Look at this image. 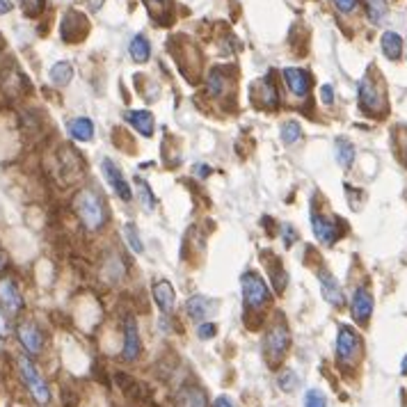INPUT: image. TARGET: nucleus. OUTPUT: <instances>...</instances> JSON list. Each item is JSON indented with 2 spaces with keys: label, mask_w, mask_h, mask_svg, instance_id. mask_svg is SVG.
I'll return each instance as SVG.
<instances>
[{
  "label": "nucleus",
  "mask_w": 407,
  "mask_h": 407,
  "mask_svg": "<svg viewBox=\"0 0 407 407\" xmlns=\"http://www.w3.org/2000/svg\"><path fill=\"white\" fill-rule=\"evenodd\" d=\"M73 206L80 222L87 226L90 231H97L106 224V204H103V197L94 190V188H83V190L75 195Z\"/></svg>",
  "instance_id": "obj_1"
},
{
  "label": "nucleus",
  "mask_w": 407,
  "mask_h": 407,
  "mask_svg": "<svg viewBox=\"0 0 407 407\" xmlns=\"http://www.w3.org/2000/svg\"><path fill=\"white\" fill-rule=\"evenodd\" d=\"M291 346V332L284 320L274 323L263 339V355H266V362L270 366H277L284 357H286V350Z\"/></svg>",
  "instance_id": "obj_2"
},
{
  "label": "nucleus",
  "mask_w": 407,
  "mask_h": 407,
  "mask_svg": "<svg viewBox=\"0 0 407 407\" xmlns=\"http://www.w3.org/2000/svg\"><path fill=\"white\" fill-rule=\"evenodd\" d=\"M18 373H21L23 384L28 387V391H30L35 403H40V405H49L51 403L49 384H46V380L40 375V371H37V366L30 362V357H25V355L18 357Z\"/></svg>",
  "instance_id": "obj_3"
},
{
  "label": "nucleus",
  "mask_w": 407,
  "mask_h": 407,
  "mask_svg": "<svg viewBox=\"0 0 407 407\" xmlns=\"http://www.w3.org/2000/svg\"><path fill=\"white\" fill-rule=\"evenodd\" d=\"M359 108L373 117L382 115V112L387 110V99H384L382 85L375 78H371L368 73L362 78V83H359Z\"/></svg>",
  "instance_id": "obj_4"
},
{
  "label": "nucleus",
  "mask_w": 407,
  "mask_h": 407,
  "mask_svg": "<svg viewBox=\"0 0 407 407\" xmlns=\"http://www.w3.org/2000/svg\"><path fill=\"white\" fill-rule=\"evenodd\" d=\"M362 357V336L350 325H341L336 334V359L344 366H355Z\"/></svg>",
  "instance_id": "obj_5"
},
{
  "label": "nucleus",
  "mask_w": 407,
  "mask_h": 407,
  "mask_svg": "<svg viewBox=\"0 0 407 407\" xmlns=\"http://www.w3.org/2000/svg\"><path fill=\"white\" fill-rule=\"evenodd\" d=\"M241 286L248 309H263L270 302V291L257 272H245L241 277Z\"/></svg>",
  "instance_id": "obj_6"
},
{
  "label": "nucleus",
  "mask_w": 407,
  "mask_h": 407,
  "mask_svg": "<svg viewBox=\"0 0 407 407\" xmlns=\"http://www.w3.org/2000/svg\"><path fill=\"white\" fill-rule=\"evenodd\" d=\"M311 231H314L316 238L323 245H334L341 238V226L318 211H311Z\"/></svg>",
  "instance_id": "obj_7"
},
{
  "label": "nucleus",
  "mask_w": 407,
  "mask_h": 407,
  "mask_svg": "<svg viewBox=\"0 0 407 407\" xmlns=\"http://www.w3.org/2000/svg\"><path fill=\"white\" fill-rule=\"evenodd\" d=\"M101 169H103V176H106V181L112 186V190L117 193V197H119L121 202H130V200H133V190H130L128 181L124 178V174H121V169L115 163H112L110 158H103Z\"/></svg>",
  "instance_id": "obj_8"
},
{
  "label": "nucleus",
  "mask_w": 407,
  "mask_h": 407,
  "mask_svg": "<svg viewBox=\"0 0 407 407\" xmlns=\"http://www.w3.org/2000/svg\"><path fill=\"white\" fill-rule=\"evenodd\" d=\"M350 311H353V318L359 325H366L373 316V296L366 286L355 288L353 298H350Z\"/></svg>",
  "instance_id": "obj_9"
},
{
  "label": "nucleus",
  "mask_w": 407,
  "mask_h": 407,
  "mask_svg": "<svg viewBox=\"0 0 407 407\" xmlns=\"http://www.w3.org/2000/svg\"><path fill=\"white\" fill-rule=\"evenodd\" d=\"M16 334H18V341H21V346L25 348L28 355H40L42 353L44 334H42V329L32 323V320H25V323L18 325Z\"/></svg>",
  "instance_id": "obj_10"
},
{
  "label": "nucleus",
  "mask_w": 407,
  "mask_h": 407,
  "mask_svg": "<svg viewBox=\"0 0 407 407\" xmlns=\"http://www.w3.org/2000/svg\"><path fill=\"white\" fill-rule=\"evenodd\" d=\"M142 353V341H140V332H138V323L133 318H126L124 325V346H121V357L126 362H135Z\"/></svg>",
  "instance_id": "obj_11"
},
{
  "label": "nucleus",
  "mask_w": 407,
  "mask_h": 407,
  "mask_svg": "<svg viewBox=\"0 0 407 407\" xmlns=\"http://www.w3.org/2000/svg\"><path fill=\"white\" fill-rule=\"evenodd\" d=\"M284 80H286L293 97H298V99H305L309 94V90H311V78H309V73L305 69L286 67V69H284Z\"/></svg>",
  "instance_id": "obj_12"
},
{
  "label": "nucleus",
  "mask_w": 407,
  "mask_h": 407,
  "mask_svg": "<svg viewBox=\"0 0 407 407\" xmlns=\"http://www.w3.org/2000/svg\"><path fill=\"white\" fill-rule=\"evenodd\" d=\"M0 307L7 314H18L23 309V298L12 279H0Z\"/></svg>",
  "instance_id": "obj_13"
},
{
  "label": "nucleus",
  "mask_w": 407,
  "mask_h": 407,
  "mask_svg": "<svg viewBox=\"0 0 407 407\" xmlns=\"http://www.w3.org/2000/svg\"><path fill=\"white\" fill-rule=\"evenodd\" d=\"M318 279H320V291H323V298L329 302V305H334V307L344 305V300H346L344 291H341V284L334 279V274L327 272V270H320Z\"/></svg>",
  "instance_id": "obj_14"
},
{
  "label": "nucleus",
  "mask_w": 407,
  "mask_h": 407,
  "mask_svg": "<svg viewBox=\"0 0 407 407\" xmlns=\"http://www.w3.org/2000/svg\"><path fill=\"white\" fill-rule=\"evenodd\" d=\"M154 300L163 314H172L176 307V296L169 281H156L154 284Z\"/></svg>",
  "instance_id": "obj_15"
},
{
  "label": "nucleus",
  "mask_w": 407,
  "mask_h": 407,
  "mask_svg": "<svg viewBox=\"0 0 407 407\" xmlns=\"http://www.w3.org/2000/svg\"><path fill=\"white\" fill-rule=\"evenodd\" d=\"M124 119L138 130L140 135L149 138L151 133H154V117H151L147 110H128V112H124Z\"/></svg>",
  "instance_id": "obj_16"
},
{
  "label": "nucleus",
  "mask_w": 407,
  "mask_h": 407,
  "mask_svg": "<svg viewBox=\"0 0 407 407\" xmlns=\"http://www.w3.org/2000/svg\"><path fill=\"white\" fill-rule=\"evenodd\" d=\"M213 309H215V302L204 296H195L186 302V311L193 320H206V316L213 314Z\"/></svg>",
  "instance_id": "obj_17"
},
{
  "label": "nucleus",
  "mask_w": 407,
  "mask_h": 407,
  "mask_svg": "<svg viewBox=\"0 0 407 407\" xmlns=\"http://www.w3.org/2000/svg\"><path fill=\"white\" fill-rule=\"evenodd\" d=\"M67 130H69V135L73 140H78V142H90L94 138V124H92V119H87V117L69 119Z\"/></svg>",
  "instance_id": "obj_18"
},
{
  "label": "nucleus",
  "mask_w": 407,
  "mask_h": 407,
  "mask_svg": "<svg viewBox=\"0 0 407 407\" xmlns=\"http://www.w3.org/2000/svg\"><path fill=\"white\" fill-rule=\"evenodd\" d=\"M380 46H382V53L387 55L389 60H401V55H403V37L399 32H384L382 35V40H380Z\"/></svg>",
  "instance_id": "obj_19"
},
{
  "label": "nucleus",
  "mask_w": 407,
  "mask_h": 407,
  "mask_svg": "<svg viewBox=\"0 0 407 407\" xmlns=\"http://www.w3.org/2000/svg\"><path fill=\"white\" fill-rule=\"evenodd\" d=\"M334 158H336V163L348 169L350 165L355 163V147H353V142L346 140V138H336L334 140Z\"/></svg>",
  "instance_id": "obj_20"
},
{
  "label": "nucleus",
  "mask_w": 407,
  "mask_h": 407,
  "mask_svg": "<svg viewBox=\"0 0 407 407\" xmlns=\"http://www.w3.org/2000/svg\"><path fill=\"white\" fill-rule=\"evenodd\" d=\"M176 407H206V394L200 387H186L176 396Z\"/></svg>",
  "instance_id": "obj_21"
},
{
  "label": "nucleus",
  "mask_w": 407,
  "mask_h": 407,
  "mask_svg": "<svg viewBox=\"0 0 407 407\" xmlns=\"http://www.w3.org/2000/svg\"><path fill=\"white\" fill-rule=\"evenodd\" d=\"M128 51H130V58H133L135 62H147L149 55H151V46L147 42V37L135 35L133 40L128 42Z\"/></svg>",
  "instance_id": "obj_22"
},
{
  "label": "nucleus",
  "mask_w": 407,
  "mask_h": 407,
  "mask_svg": "<svg viewBox=\"0 0 407 407\" xmlns=\"http://www.w3.org/2000/svg\"><path fill=\"white\" fill-rule=\"evenodd\" d=\"M51 83L58 85V87H64V85H69V80L73 78V69L69 62H55L51 67Z\"/></svg>",
  "instance_id": "obj_23"
},
{
  "label": "nucleus",
  "mask_w": 407,
  "mask_h": 407,
  "mask_svg": "<svg viewBox=\"0 0 407 407\" xmlns=\"http://www.w3.org/2000/svg\"><path fill=\"white\" fill-rule=\"evenodd\" d=\"M366 14H368V21L373 25H382L387 14H389V7H387V0H371L366 7Z\"/></svg>",
  "instance_id": "obj_24"
},
{
  "label": "nucleus",
  "mask_w": 407,
  "mask_h": 407,
  "mask_svg": "<svg viewBox=\"0 0 407 407\" xmlns=\"http://www.w3.org/2000/svg\"><path fill=\"white\" fill-rule=\"evenodd\" d=\"M300 140H302V126L298 121H286V124L281 126V142L293 147V145H298Z\"/></svg>",
  "instance_id": "obj_25"
},
{
  "label": "nucleus",
  "mask_w": 407,
  "mask_h": 407,
  "mask_svg": "<svg viewBox=\"0 0 407 407\" xmlns=\"http://www.w3.org/2000/svg\"><path fill=\"white\" fill-rule=\"evenodd\" d=\"M124 238L128 243V248L133 250L135 254H142L145 252V245H142V238H140V233H138V226L135 224H124Z\"/></svg>",
  "instance_id": "obj_26"
},
{
  "label": "nucleus",
  "mask_w": 407,
  "mask_h": 407,
  "mask_svg": "<svg viewBox=\"0 0 407 407\" xmlns=\"http://www.w3.org/2000/svg\"><path fill=\"white\" fill-rule=\"evenodd\" d=\"M277 382H279V387L284 391H296V387L300 384V377H298L296 371H293V368H286V371L279 373Z\"/></svg>",
  "instance_id": "obj_27"
},
{
  "label": "nucleus",
  "mask_w": 407,
  "mask_h": 407,
  "mask_svg": "<svg viewBox=\"0 0 407 407\" xmlns=\"http://www.w3.org/2000/svg\"><path fill=\"white\" fill-rule=\"evenodd\" d=\"M135 186H138V195H140L142 208H145V211H151V208H154V195H151L149 186H147L145 181H142L140 176L135 178Z\"/></svg>",
  "instance_id": "obj_28"
},
{
  "label": "nucleus",
  "mask_w": 407,
  "mask_h": 407,
  "mask_svg": "<svg viewBox=\"0 0 407 407\" xmlns=\"http://www.w3.org/2000/svg\"><path fill=\"white\" fill-rule=\"evenodd\" d=\"M305 407H327V399L320 389H309L305 394Z\"/></svg>",
  "instance_id": "obj_29"
},
{
  "label": "nucleus",
  "mask_w": 407,
  "mask_h": 407,
  "mask_svg": "<svg viewBox=\"0 0 407 407\" xmlns=\"http://www.w3.org/2000/svg\"><path fill=\"white\" fill-rule=\"evenodd\" d=\"M222 87H224V80L220 78V69H215V71L211 73V78H208V92L217 97V94L222 92Z\"/></svg>",
  "instance_id": "obj_30"
},
{
  "label": "nucleus",
  "mask_w": 407,
  "mask_h": 407,
  "mask_svg": "<svg viewBox=\"0 0 407 407\" xmlns=\"http://www.w3.org/2000/svg\"><path fill=\"white\" fill-rule=\"evenodd\" d=\"M9 332H12V325H9V318H7V311L0 307V339H7Z\"/></svg>",
  "instance_id": "obj_31"
},
{
  "label": "nucleus",
  "mask_w": 407,
  "mask_h": 407,
  "mask_svg": "<svg viewBox=\"0 0 407 407\" xmlns=\"http://www.w3.org/2000/svg\"><path fill=\"white\" fill-rule=\"evenodd\" d=\"M334 7L339 9V12H344V14H350V12H355L357 9V0H332Z\"/></svg>",
  "instance_id": "obj_32"
},
{
  "label": "nucleus",
  "mask_w": 407,
  "mask_h": 407,
  "mask_svg": "<svg viewBox=\"0 0 407 407\" xmlns=\"http://www.w3.org/2000/svg\"><path fill=\"white\" fill-rule=\"evenodd\" d=\"M217 332V327L213 323H202L200 327H197V334H200V339H213Z\"/></svg>",
  "instance_id": "obj_33"
},
{
  "label": "nucleus",
  "mask_w": 407,
  "mask_h": 407,
  "mask_svg": "<svg viewBox=\"0 0 407 407\" xmlns=\"http://www.w3.org/2000/svg\"><path fill=\"white\" fill-rule=\"evenodd\" d=\"M21 3L25 5V12H28V14L42 12V7H44V0H21Z\"/></svg>",
  "instance_id": "obj_34"
},
{
  "label": "nucleus",
  "mask_w": 407,
  "mask_h": 407,
  "mask_svg": "<svg viewBox=\"0 0 407 407\" xmlns=\"http://www.w3.org/2000/svg\"><path fill=\"white\" fill-rule=\"evenodd\" d=\"M320 101H323L325 106H329V103L334 101V90H332V85H323V87H320Z\"/></svg>",
  "instance_id": "obj_35"
},
{
  "label": "nucleus",
  "mask_w": 407,
  "mask_h": 407,
  "mask_svg": "<svg viewBox=\"0 0 407 407\" xmlns=\"http://www.w3.org/2000/svg\"><path fill=\"white\" fill-rule=\"evenodd\" d=\"M213 407H236V403L229 399V396H220V399H215Z\"/></svg>",
  "instance_id": "obj_36"
},
{
  "label": "nucleus",
  "mask_w": 407,
  "mask_h": 407,
  "mask_svg": "<svg viewBox=\"0 0 407 407\" xmlns=\"http://www.w3.org/2000/svg\"><path fill=\"white\" fill-rule=\"evenodd\" d=\"M284 238H286V245H293V238H296V233H293L291 226H284Z\"/></svg>",
  "instance_id": "obj_37"
},
{
  "label": "nucleus",
  "mask_w": 407,
  "mask_h": 407,
  "mask_svg": "<svg viewBox=\"0 0 407 407\" xmlns=\"http://www.w3.org/2000/svg\"><path fill=\"white\" fill-rule=\"evenodd\" d=\"M7 12H12V3H9V0H0V14H7Z\"/></svg>",
  "instance_id": "obj_38"
},
{
  "label": "nucleus",
  "mask_w": 407,
  "mask_h": 407,
  "mask_svg": "<svg viewBox=\"0 0 407 407\" xmlns=\"http://www.w3.org/2000/svg\"><path fill=\"white\" fill-rule=\"evenodd\" d=\"M211 174V167L208 165H197V176H208Z\"/></svg>",
  "instance_id": "obj_39"
},
{
  "label": "nucleus",
  "mask_w": 407,
  "mask_h": 407,
  "mask_svg": "<svg viewBox=\"0 0 407 407\" xmlns=\"http://www.w3.org/2000/svg\"><path fill=\"white\" fill-rule=\"evenodd\" d=\"M401 371H403V373H407V355L403 357V362H401Z\"/></svg>",
  "instance_id": "obj_40"
},
{
  "label": "nucleus",
  "mask_w": 407,
  "mask_h": 407,
  "mask_svg": "<svg viewBox=\"0 0 407 407\" xmlns=\"http://www.w3.org/2000/svg\"><path fill=\"white\" fill-rule=\"evenodd\" d=\"M3 268H5V257L0 254V270H3Z\"/></svg>",
  "instance_id": "obj_41"
},
{
  "label": "nucleus",
  "mask_w": 407,
  "mask_h": 407,
  "mask_svg": "<svg viewBox=\"0 0 407 407\" xmlns=\"http://www.w3.org/2000/svg\"><path fill=\"white\" fill-rule=\"evenodd\" d=\"M403 156H405V163H407V140H405V147H403Z\"/></svg>",
  "instance_id": "obj_42"
},
{
  "label": "nucleus",
  "mask_w": 407,
  "mask_h": 407,
  "mask_svg": "<svg viewBox=\"0 0 407 407\" xmlns=\"http://www.w3.org/2000/svg\"><path fill=\"white\" fill-rule=\"evenodd\" d=\"M156 3H163V0H156Z\"/></svg>",
  "instance_id": "obj_43"
}]
</instances>
